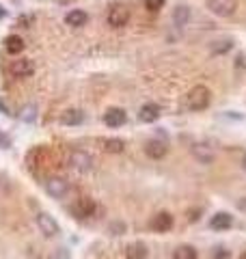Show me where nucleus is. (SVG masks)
Returning <instances> with one entry per match:
<instances>
[{"mask_svg":"<svg viewBox=\"0 0 246 259\" xmlns=\"http://www.w3.org/2000/svg\"><path fill=\"white\" fill-rule=\"evenodd\" d=\"M210 102H212V93H210V89L208 87H194L190 93L186 95V106L188 110H192V112H201L210 106Z\"/></svg>","mask_w":246,"mask_h":259,"instance_id":"f257e3e1","label":"nucleus"},{"mask_svg":"<svg viewBox=\"0 0 246 259\" xmlns=\"http://www.w3.org/2000/svg\"><path fill=\"white\" fill-rule=\"evenodd\" d=\"M67 164L78 173H89V171H93L95 162L85 149H71L67 153Z\"/></svg>","mask_w":246,"mask_h":259,"instance_id":"f03ea898","label":"nucleus"},{"mask_svg":"<svg viewBox=\"0 0 246 259\" xmlns=\"http://www.w3.org/2000/svg\"><path fill=\"white\" fill-rule=\"evenodd\" d=\"M44 188H46V192L50 194L52 199H65L69 194V190H71V186H69V182L65 180V177H61V175H50L48 180L44 182Z\"/></svg>","mask_w":246,"mask_h":259,"instance_id":"7ed1b4c3","label":"nucleus"},{"mask_svg":"<svg viewBox=\"0 0 246 259\" xmlns=\"http://www.w3.org/2000/svg\"><path fill=\"white\" fill-rule=\"evenodd\" d=\"M106 22H108V26H112V28H123L130 22V9L123 3H114L110 7Z\"/></svg>","mask_w":246,"mask_h":259,"instance_id":"20e7f679","label":"nucleus"},{"mask_svg":"<svg viewBox=\"0 0 246 259\" xmlns=\"http://www.w3.org/2000/svg\"><path fill=\"white\" fill-rule=\"evenodd\" d=\"M208 9L216 18H229L237 9V0H208Z\"/></svg>","mask_w":246,"mask_h":259,"instance_id":"39448f33","label":"nucleus"},{"mask_svg":"<svg viewBox=\"0 0 246 259\" xmlns=\"http://www.w3.org/2000/svg\"><path fill=\"white\" fill-rule=\"evenodd\" d=\"M95 209H97V205H95V201L91 197H82V199H78L76 203H73L71 214H73V218L85 221V218H91L95 214Z\"/></svg>","mask_w":246,"mask_h":259,"instance_id":"423d86ee","label":"nucleus"},{"mask_svg":"<svg viewBox=\"0 0 246 259\" xmlns=\"http://www.w3.org/2000/svg\"><path fill=\"white\" fill-rule=\"evenodd\" d=\"M37 227L41 229V233H44L46 238H54V236H59V231H61L59 223H56L54 218L50 214H46V212L37 214Z\"/></svg>","mask_w":246,"mask_h":259,"instance_id":"0eeeda50","label":"nucleus"},{"mask_svg":"<svg viewBox=\"0 0 246 259\" xmlns=\"http://www.w3.org/2000/svg\"><path fill=\"white\" fill-rule=\"evenodd\" d=\"M192 156L201 162V164H212V162L216 160V151L212 147L210 143H194L192 145Z\"/></svg>","mask_w":246,"mask_h":259,"instance_id":"6e6552de","label":"nucleus"},{"mask_svg":"<svg viewBox=\"0 0 246 259\" xmlns=\"http://www.w3.org/2000/svg\"><path fill=\"white\" fill-rule=\"evenodd\" d=\"M9 71H11L13 78H30L32 74H35V65H32L30 59H20V61L11 63Z\"/></svg>","mask_w":246,"mask_h":259,"instance_id":"1a4fd4ad","label":"nucleus"},{"mask_svg":"<svg viewBox=\"0 0 246 259\" xmlns=\"http://www.w3.org/2000/svg\"><path fill=\"white\" fill-rule=\"evenodd\" d=\"M149 227L155 231V233H167L173 229V216H171L169 212H160L155 214L151 221H149Z\"/></svg>","mask_w":246,"mask_h":259,"instance_id":"9d476101","label":"nucleus"},{"mask_svg":"<svg viewBox=\"0 0 246 259\" xmlns=\"http://www.w3.org/2000/svg\"><path fill=\"white\" fill-rule=\"evenodd\" d=\"M126 121H128V115L123 108H108L104 115V123L108 127H121L126 125Z\"/></svg>","mask_w":246,"mask_h":259,"instance_id":"9b49d317","label":"nucleus"},{"mask_svg":"<svg viewBox=\"0 0 246 259\" xmlns=\"http://www.w3.org/2000/svg\"><path fill=\"white\" fill-rule=\"evenodd\" d=\"M167 151H169V147H167V143L164 141H147V145H145V153L149 158H153V160H160V158H164L167 156Z\"/></svg>","mask_w":246,"mask_h":259,"instance_id":"f8f14e48","label":"nucleus"},{"mask_svg":"<svg viewBox=\"0 0 246 259\" xmlns=\"http://www.w3.org/2000/svg\"><path fill=\"white\" fill-rule=\"evenodd\" d=\"M231 225H233V218L227 212H218L216 216H212V221H210V227L214 231H227Z\"/></svg>","mask_w":246,"mask_h":259,"instance_id":"ddd939ff","label":"nucleus"},{"mask_svg":"<svg viewBox=\"0 0 246 259\" xmlns=\"http://www.w3.org/2000/svg\"><path fill=\"white\" fill-rule=\"evenodd\" d=\"M138 119L143 121V123H153V121L160 119V106H155V104H145L138 112Z\"/></svg>","mask_w":246,"mask_h":259,"instance_id":"4468645a","label":"nucleus"},{"mask_svg":"<svg viewBox=\"0 0 246 259\" xmlns=\"http://www.w3.org/2000/svg\"><path fill=\"white\" fill-rule=\"evenodd\" d=\"M82 121H85V112H82L80 108H69V110H65L61 115V123L63 125H80Z\"/></svg>","mask_w":246,"mask_h":259,"instance_id":"2eb2a0df","label":"nucleus"},{"mask_svg":"<svg viewBox=\"0 0 246 259\" xmlns=\"http://www.w3.org/2000/svg\"><path fill=\"white\" fill-rule=\"evenodd\" d=\"M87 20H89V15L82 11V9H73V11H69L67 15H65V24H67V26H71V28L85 26Z\"/></svg>","mask_w":246,"mask_h":259,"instance_id":"dca6fc26","label":"nucleus"},{"mask_svg":"<svg viewBox=\"0 0 246 259\" xmlns=\"http://www.w3.org/2000/svg\"><path fill=\"white\" fill-rule=\"evenodd\" d=\"M149 255V248H147L143 242H134V244L126 246V257L128 259H147Z\"/></svg>","mask_w":246,"mask_h":259,"instance_id":"f3484780","label":"nucleus"},{"mask_svg":"<svg viewBox=\"0 0 246 259\" xmlns=\"http://www.w3.org/2000/svg\"><path fill=\"white\" fill-rule=\"evenodd\" d=\"M188 20H190V9H188L186 5H179V7H175V13H173V24L177 28H184L186 24H188Z\"/></svg>","mask_w":246,"mask_h":259,"instance_id":"a211bd4d","label":"nucleus"},{"mask_svg":"<svg viewBox=\"0 0 246 259\" xmlns=\"http://www.w3.org/2000/svg\"><path fill=\"white\" fill-rule=\"evenodd\" d=\"M5 48H7V52H9V54H22V50H24V39L20 35L7 37Z\"/></svg>","mask_w":246,"mask_h":259,"instance_id":"6ab92c4d","label":"nucleus"},{"mask_svg":"<svg viewBox=\"0 0 246 259\" xmlns=\"http://www.w3.org/2000/svg\"><path fill=\"white\" fill-rule=\"evenodd\" d=\"M100 143L104 145V151H108V153H121L126 149V143L121 139H102Z\"/></svg>","mask_w":246,"mask_h":259,"instance_id":"aec40b11","label":"nucleus"},{"mask_svg":"<svg viewBox=\"0 0 246 259\" xmlns=\"http://www.w3.org/2000/svg\"><path fill=\"white\" fill-rule=\"evenodd\" d=\"M44 147H32L28 153H26V166L30 168V171H37V162L39 158H44Z\"/></svg>","mask_w":246,"mask_h":259,"instance_id":"412c9836","label":"nucleus"},{"mask_svg":"<svg viewBox=\"0 0 246 259\" xmlns=\"http://www.w3.org/2000/svg\"><path fill=\"white\" fill-rule=\"evenodd\" d=\"M18 117H20V121H24V123H32V121L37 119V106L35 104H26V106L18 112Z\"/></svg>","mask_w":246,"mask_h":259,"instance_id":"4be33fe9","label":"nucleus"},{"mask_svg":"<svg viewBox=\"0 0 246 259\" xmlns=\"http://www.w3.org/2000/svg\"><path fill=\"white\" fill-rule=\"evenodd\" d=\"M173 259H196V250L190 244H182V246L175 248Z\"/></svg>","mask_w":246,"mask_h":259,"instance_id":"5701e85b","label":"nucleus"},{"mask_svg":"<svg viewBox=\"0 0 246 259\" xmlns=\"http://www.w3.org/2000/svg\"><path fill=\"white\" fill-rule=\"evenodd\" d=\"M233 48V41L231 39H220V41H214V46H212V52L214 54H225Z\"/></svg>","mask_w":246,"mask_h":259,"instance_id":"b1692460","label":"nucleus"},{"mask_svg":"<svg viewBox=\"0 0 246 259\" xmlns=\"http://www.w3.org/2000/svg\"><path fill=\"white\" fill-rule=\"evenodd\" d=\"M164 3H167V0H145V7H147L149 11L155 13V11H160V9H162Z\"/></svg>","mask_w":246,"mask_h":259,"instance_id":"393cba45","label":"nucleus"},{"mask_svg":"<svg viewBox=\"0 0 246 259\" xmlns=\"http://www.w3.org/2000/svg\"><path fill=\"white\" fill-rule=\"evenodd\" d=\"M225 257H227L225 248H214V259H225Z\"/></svg>","mask_w":246,"mask_h":259,"instance_id":"a878e982","label":"nucleus"},{"mask_svg":"<svg viewBox=\"0 0 246 259\" xmlns=\"http://www.w3.org/2000/svg\"><path fill=\"white\" fill-rule=\"evenodd\" d=\"M0 147H3V149H9V139H7L3 132H0Z\"/></svg>","mask_w":246,"mask_h":259,"instance_id":"bb28decb","label":"nucleus"},{"mask_svg":"<svg viewBox=\"0 0 246 259\" xmlns=\"http://www.w3.org/2000/svg\"><path fill=\"white\" fill-rule=\"evenodd\" d=\"M242 168L246 171V153H244V158H242Z\"/></svg>","mask_w":246,"mask_h":259,"instance_id":"cd10ccee","label":"nucleus"}]
</instances>
